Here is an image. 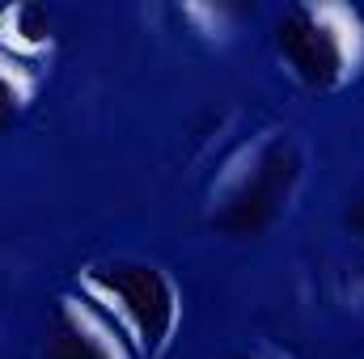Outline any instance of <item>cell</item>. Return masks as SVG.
<instances>
[{
	"mask_svg": "<svg viewBox=\"0 0 364 359\" xmlns=\"http://www.w3.org/2000/svg\"><path fill=\"white\" fill-rule=\"evenodd\" d=\"M305 182V148L288 131H267L242 144L212 182L208 224L225 237L250 241L279 224Z\"/></svg>",
	"mask_w": 364,
	"mask_h": 359,
	"instance_id": "6da1fadb",
	"label": "cell"
},
{
	"mask_svg": "<svg viewBox=\"0 0 364 359\" xmlns=\"http://www.w3.org/2000/svg\"><path fill=\"white\" fill-rule=\"evenodd\" d=\"M77 292L93 300L132 343L136 359H166L182 326V287L149 258H102L77 270Z\"/></svg>",
	"mask_w": 364,
	"mask_h": 359,
	"instance_id": "7a4b0ae2",
	"label": "cell"
},
{
	"mask_svg": "<svg viewBox=\"0 0 364 359\" xmlns=\"http://www.w3.org/2000/svg\"><path fill=\"white\" fill-rule=\"evenodd\" d=\"M275 51L309 93H335L364 68V21L352 4L305 0L275 21Z\"/></svg>",
	"mask_w": 364,
	"mask_h": 359,
	"instance_id": "3957f363",
	"label": "cell"
},
{
	"mask_svg": "<svg viewBox=\"0 0 364 359\" xmlns=\"http://www.w3.org/2000/svg\"><path fill=\"white\" fill-rule=\"evenodd\" d=\"M47 359H136V351L93 300L68 292L47 321Z\"/></svg>",
	"mask_w": 364,
	"mask_h": 359,
	"instance_id": "277c9868",
	"label": "cell"
},
{
	"mask_svg": "<svg viewBox=\"0 0 364 359\" xmlns=\"http://www.w3.org/2000/svg\"><path fill=\"white\" fill-rule=\"evenodd\" d=\"M0 51L21 60V64H38L55 51V30H51V17L38 9V4H4L0 9Z\"/></svg>",
	"mask_w": 364,
	"mask_h": 359,
	"instance_id": "5b68a950",
	"label": "cell"
},
{
	"mask_svg": "<svg viewBox=\"0 0 364 359\" xmlns=\"http://www.w3.org/2000/svg\"><path fill=\"white\" fill-rule=\"evenodd\" d=\"M34 93H38L34 68L0 51V131H9V127L34 106Z\"/></svg>",
	"mask_w": 364,
	"mask_h": 359,
	"instance_id": "8992f818",
	"label": "cell"
},
{
	"mask_svg": "<svg viewBox=\"0 0 364 359\" xmlns=\"http://www.w3.org/2000/svg\"><path fill=\"white\" fill-rule=\"evenodd\" d=\"M182 17H186V21H195L203 38H220V34H225V13H220V9H212V4H186V9H182Z\"/></svg>",
	"mask_w": 364,
	"mask_h": 359,
	"instance_id": "52a82bcc",
	"label": "cell"
},
{
	"mask_svg": "<svg viewBox=\"0 0 364 359\" xmlns=\"http://www.w3.org/2000/svg\"><path fill=\"white\" fill-rule=\"evenodd\" d=\"M348 228H352V237L364 245V186L356 190V199L348 203Z\"/></svg>",
	"mask_w": 364,
	"mask_h": 359,
	"instance_id": "ba28073f",
	"label": "cell"
},
{
	"mask_svg": "<svg viewBox=\"0 0 364 359\" xmlns=\"http://www.w3.org/2000/svg\"><path fill=\"white\" fill-rule=\"evenodd\" d=\"M229 359H288V355H284V351H275V347L255 343V347H242V351H233Z\"/></svg>",
	"mask_w": 364,
	"mask_h": 359,
	"instance_id": "9c48e42d",
	"label": "cell"
}]
</instances>
